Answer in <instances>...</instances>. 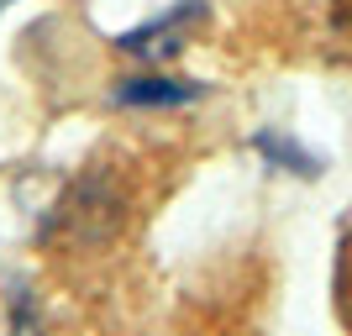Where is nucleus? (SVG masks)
<instances>
[{"mask_svg": "<svg viewBox=\"0 0 352 336\" xmlns=\"http://www.w3.org/2000/svg\"><path fill=\"white\" fill-rule=\"evenodd\" d=\"M200 16H206L200 0H179L174 11H163L158 21H142L137 32H121L116 47H121V53H137V58H153V63H158V58H174Z\"/></svg>", "mask_w": 352, "mask_h": 336, "instance_id": "obj_2", "label": "nucleus"}, {"mask_svg": "<svg viewBox=\"0 0 352 336\" xmlns=\"http://www.w3.org/2000/svg\"><path fill=\"white\" fill-rule=\"evenodd\" d=\"M121 216H126V194H121V184L111 174H100V168H89V174H79L69 190H63V200L53 205L47 236L74 242V247H100V242L116 236Z\"/></svg>", "mask_w": 352, "mask_h": 336, "instance_id": "obj_1", "label": "nucleus"}, {"mask_svg": "<svg viewBox=\"0 0 352 336\" xmlns=\"http://www.w3.org/2000/svg\"><path fill=\"white\" fill-rule=\"evenodd\" d=\"M206 89L190 79H163V74H137L116 85V105H137V111H158V105H190Z\"/></svg>", "mask_w": 352, "mask_h": 336, "instance_id": "obj_3", "label": "nucleus"}, {"mask_svg": "<svg viewBox=\"0 0 352 336\" xmlns=\"http://www.w3.org/2000/svg\"><path fill=\"white\" fill-rule=\"evenodd\" d=\"M258 153H263L274 168H289V174H305V179L321 174V163L310 158V153L294 142V137H284V132H258Z\"/></svg>", "mask_w": 352, "mask_h": 336, "instance_id": "obj_4", "label": "nucleus"}]
</instances>
